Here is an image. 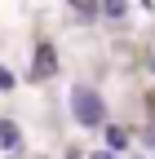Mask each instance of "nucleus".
I'll return each instance as SVG.
<instances>
[{
	"label": "nucleus",
	"instance_id": "nucleus-7",
	"mask_svg": "<svg viewBox=\"0 0 155 159\" xmlns=\"http://www.w3.org/2000/svg\"><path fill=\"white\" fill-rule=\"evenodd\" d=\"M93 159H111V150H98V155H93Z\"/></svg>",
	"mask_w": 155,
	"mask_h": 159
},
{
	"label": "nucleus",
	"instance_id": "nucleus-5",
	"mask_svg": "<svg viewBox=\"0 0 155 159\" xmlns=\"http://www.w3.org/2000/svg\"><path fill=\"white\" fill-rule=\"evenodd\" d=\"M106 142H111V150H124V128H111Z\"/></svg>",
	"mask_w": 155,
	"mask_h": 159
},
{
	"label": "nucleus",
	"instance_id": "nucleus-6",
	"mask_svg": "<svg viewBox=\"0 0 155 159\" xmlns=\"http://www.w3.org/2000/svg\"><path fill=\"white\" fill-rule=\"evenodd\" d=\"M0 89H13V75H9L5 66H0Z\"/></svg>",
	"mask_w": 155,
	"mask_h": 159
},
{
	"label": "nucleus",
	"instance_id": "nucleus-2",
	"mask_svg": "<svg viewBox=\"0 0 155 159\" xmlns=\"http://www.w3.org/2000/svg\"><path fill=\"white\" fill-rule=\"evenodd\" d=\"M58 71V57H53V44H40L35 49V80H45Z\"/></svg>",
	"mask_w": 155,
	"mask_h": 159
},
{
	"label": "nucleus",
	"instance_id": "nucleus-3",
	"mask_svg": "<svg viewBox=\"0 0 155 159\" xmlns=\"http://www.w3.org/2000/svg\"><path fill=\"white\" fill-rule=\"evenodd\" d=\"M102 13L106 18H129V0H102Z\"/></svg>",
	"mask_w": 155,
	"mask_h": 159
},
{
	"label": "nucleus",
	"instance_id": "nucleus-1",
	"mask_svg": "<svg viewBox=\"0 0 155 159\" xmlns=\"http://www.w3.org/2000/svg\"><path fill=\"white\" fill-rule=\"evenodd\" d=\"M71 111H75V119H80V124H102V115H106V106H102V97L93 93L89 84H75L71 89Z\"/></svg>",
	"mask_w": 155,
	"mask_h": 159
},
{
	"label": "nucleus",
	"instance_id": "nucleus-4",
	"mask_svg": "<svg viewBox=\"0 0 155 159\" xmlns=\"http://www.w3.org/2000/svg\"><path fill=\"white\" fill-rule=\"evenodd\" d=\"M0 142H5L9 150H18V128L9 124V119H0Z\"/></svg>",
	"mask_w": 155,
	"mask_h": 159
}]
</instances>
